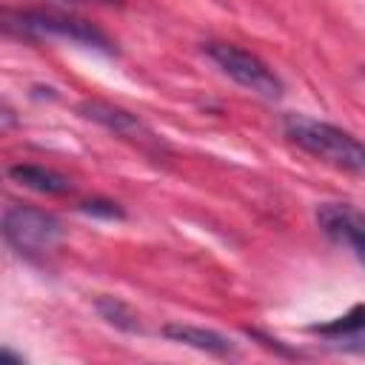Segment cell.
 <instances>
[{
  "label": "cell",
  "mask_w": 365,
  "mask_h": 365,
  "mask_svg": "<svg viewBox=\"0 0 365 365\" xmlns=\"http://www.w3.org/2000/svg\"><path fill=\"white\" fill-rule=\"evenodd\" d=\"M0 34L17 37V40H40V37H60L77 46H88L97 51L111 54L114 46L106 31H100L94 23L63 14L54 9H14L0 3Z\"/></svg>",
  "instance_id": "1"
},
{
  "label": "cell",
  "mask_w": 365,
  "mask_h": 365,
  "mask_svg": "<svg viewBox=\"0 0 365 365\" xmlns=\"http://www.w3.org/2000/svg\"><path fill=\"white\" fill-rule=\"evenodd\" d=\"M282 128L291 143H297L302 151H308L311 157H317L334 168L359 174L365 165L359 140L339 125H331V123H322V120H314L305 114H285Z\"/></svg>",
  "instance_id": "2"
},
{
  "label": "cell",
  "mask_w": 365,
  "mask_h": 365,
  "mask_svg": "<svg viewBox=\"0 0 365 365\" xmlns=\"http://www.w3.org/2000/svg\"><path fill=\"white\" fill-rule=\"evenodd\" d=\"M3 240L23 257H46L63 240V222L34 205H11L0 220Z\"/></svg>",
  "instance_id": "3"
},
{
  "label": "cell",
  "mask_w": 365,
  "mask_h": 365,
  "mask_svg": "<svg viewBox=\"0 0 365 365\" xmlns=\"http://www.w3.org/2000/svg\"><path fill=\"white\" fill-rule=\"evenodd\" d=\"M202 51L225 77H231L242 88H248V91H254V94H259L265 100H279L282 97L285 86L277 77V71L265 60H259L257 54L245 51L242 46H234V43H205Z\"/></svg>",
  "instance_id": "4"
},
{
  "label": "cell",
  "mask_w": 365,
  "mask_h": 365,
  "mask_svg": "<svg viewBox=\"0 0 365 365\" xmlns=\"http://www.w3.org/2000/svg\"><path fill=\"white\" fill-rule=\"evenodd\" d=\"M317 222L325 231V237L336 245H345L354 251L356 259H362V231L365 220L362 214L348 202H322L317 208Z\"/></svg>",
  "instance_id": "5"
},
{
  "label": "cell",
  "mask_w": 365,
  "mask_h": 365,
  "mask_svg": "<svg viewBox=\"0 0 365 365\" xmlns=\"http://www.w3.org/2000/svg\"><path fill=\"white\" fill-rule=\"evenodd\" d=\"M163 334L180 345H188V348H197V351H205V354H217V356H228L234 354V342L220 334V331H211V328H200V325H182V322H171L163 328Z\"/></svg>",
  "instance_id": "6"
},
{
  "label": "cell",
  "mask_w": 365,
  "mask_h": 365,
  "mask_svg": "<svg viewBox=\"0 0 365 365\" xmlns=\"http://www.w3.org/2000/svg\"><path fill=\"white\" fill-rule=\"evenodd\" d=\"M80 114L88 117V120H94V123H100V125H106L114 134H123V137L145 131V125L140 123L137 114H131L125 108H117L111 103H103V100H86V103H80Z\"/></svg>",
  "instance_id": "7"
},
{
  "label": "cell",
  "mask_w": 365,
  "mask_h": 365,
  "mask_svg": "<svg viewBox=\"0 0 365 365\" xmlns=\"http://www.w3.org/2000/svg\"><path fill=\"white\" fill-rule=\"evenodd\" d=\"M9 177L17 180L20 185L31 188V191H40V194H68V191H71V180H68V177H63V174L54 171V168L37 165V163L11 165V168H9Z\"/></svg>",
  "instance_id": "8"
},
{
  "label": "cell",
  "mask_w": 365,
  "mask_h": 365,
  "mask_svg": "<svg viewBox=\"0 0 365 365\" xmlns=\"http://www.w3.org/2000/svg\"><path fill=\"white\" fill-rule=\"evenodd\" d=\"M314 334H322V336H328L331 342H354V348L356 351H362V305H354L345 317H339V319H334V322H328V325H314L311 328Z\"/></svg>",
  "instance_id": "9"
},
{
  "label": "cell",
  "mask_w": 365,
  "mask_h": 365,
  "mask_svg": "<svg viewBox=\"0 0 365 365\" xmlns=\"http://www.w3.org/2000/svg\"><path fill=\"white\" fill-rule=\"evenodd\" d=\"M97 311L106 322H111L120 331H140V317L117 297H100L97 299Z\"/></svg>",
  "instance_id": "10"
},
{
  "label": "cell",
  "mask_w": 365,
  "mask_h": 365,
  "mask_svg": "<svg viewBox=\"0 0 365 365\" xmlns=\"http://www.w3.org/2000/svg\"><path fill=\"white\" fill-rule=\"evenodd\" d=\"M86 214H94V217H108V220H120L123 217V208L117 205V202H108V200H88V202H83L80 205Z\"/></svg>",
  "instance_id": "11"
},
{
  "label": "cell",
  "mask_w": 365,
  "mask_h": 365,
  "mask_svg": "<svg viewBox=\"0 0 365 365\" xmlns=\"http://www.w3.org/2000/svg\"><path fill=\"white\" fill-rule=\"evenodd\" d=\"M17 123V117H14V111L11 108H6V106H0V131H6V128H11Z\"/></svg>",
  "instance_id": "12"
},
{
  "label": "cell",
  "mask_w": 365,
  "mask_h": 365,
  "mask_svg": "<svg viewBox=\"0 0 365 365\" xmlns=\"http://www.w3.org/2000/svg\"><path fill=\"white\" fill-rule=\"evenodd\" d=\"M0 362H11V365H17V362H23V354L9 351V348H0Z\"/></svg>",
  "instance_id": "13"
},
{
  "label": "cell",
  "mask_w": 365,
  "mask_h": 365,
  "mask_svg": "<svg viewBox=\"0 0 365 365\" xmlns=\"http://www.w3.org/2000/svg\"><path fill=\"white\" fill-rule=\"evenodd\" d=\"M71 3H111V0H71Z\"/></svg>",
  "instance_id": "14"
}]
</instances>
